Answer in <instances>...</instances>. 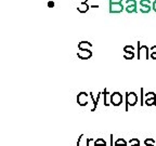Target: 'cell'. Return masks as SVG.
Masks as SVG:
<instances>
[{
	"mask_svg": "<svg viewBox=\"0 0 156 146\" xmlns=\"http://www.w3.org/2000/svg\"><path fill=\"white\" fill-rule=\"evenodd\" d=\"M145 146H155V141L153 139H147L145 140Z\"/></svg>",
	"mask_w": 156,
	"mask_h": 146,
	"instance_id": "14",
	"label": "cell"
},
{
	"mask_svg": "<svg viewBox=\"0 0 156 146\" xmlns=\"http://www.w3.org/2000/svg\"><path fill=\"white\" fill-rule=\"evenodd\" d=\"M110 3H122V0H110Z\"/></svg>",
	"mask_w": 156,
	"mask_h": 146,
	"instance_id": "21",
	"label": "cell"
},
{
	"mask_svg": "<svg viewBox=\"0 0 156 146\" xmlns=\"http://www.w3.org/2000/svg\"><path fill=\"white\" fill-rule=\"evenodd\" d=\"M138 49H139V51H138V58H145V60H147V57H149V49H147V47L145 46H141L140 47V44H138Z\"/></svg>",
	"mask_w": 156,
	"mask_h": 146,
	"instance_id": "2",
	"label": "cell"
},
{
	"mask_svg": "<svg viewBox=\"0 0 156 146\" xmlns=\"http://www.w3.org/2000/svg\"><path fill=\"white\" fill-rule=\"evenodd\" d=\"M138 102V96L134 92H128L127 93V103L130 106L136 105V103Z\"/></svg>",
	"mask_w": 156,
	"mask_h": 146,
	"instance_id": "5",
	"label": "cell"
},
{
	"mask_svg": "<svg viewBox=\"0 0 156 146\" xmlns=\"http://www.w3.org/2000/svg\"><path fill=\"white\" fill-rule=\"evenodd\" d=\"M122 102V96L119 92H114L111 95V103L114 106H119Z\"/></svg>",
	"mask_w": 156,
	"mask_h": 146,
	"instance_id": "1",
	"label": "cell"
},
{
	"mask_svg": "<svg viewBox=\"0 0 156 146\" xmlns=\"http://www.w3.org/2000/svg\"><path fill=\"white\" fill-rule=\"evenodd\" d=\"M115 146H127V143L124 139H118L115 142Z\"/></svg>",
	"mask_w": 156,
	"mask_h": 146,
	"instance_id": "10",
	"label": "cell"
},
{
	"mask_svg": "<svg viewBox=\"0 0 156 146\" xmlns=\"http://www.w3.org/2000/svg\"><path fill=\"white\" fill-rule=\"evenodd\" d=\"M80 1H81V3H87L88 0H80Z\"/></svg>",
	"mask_w": 156,
	"mask_h": 146,
	"instance_id": "24",
	"label": "cell"
},
{
	"mask_svg": "<svg viewBox=\"0 0 156 146\" xmlns=\"http://www.w3.org/2000/svg\"><path fill=\"white\" fill-rule=\"evenodd\" d=\"M130 146H140V142L138 139L130 140Z\"/></svg>",
	"mask_w": 156,
	"mask_h": 146,
	"instance_id": "15",
	"label": "cell"
},
{
	"mask_svg": "<svg viewBox=\"0 0 156 146\" xmlns=\"http://www.w3.org/2000/svg\"><path fill=\"white\" fill-rule=\"evenodd\" d=\"M48 5H49V7H53V5H54V3H53V2H51V1H50V2H48Z\"/></svg>",
	"mask_w": 156,
	"mask_h": 146,
	"instance_id": "23",
	"label": "cell"
},
{
	"mask_svg": "<svg viewBox=\"0 0 156 146\" xmlns=\"http://www.w3.org/2000/svg\"><path fill=\"white\" fill-rule=\"evenodd\" d=\"M91 48V43L88 41H81L78 44V49L79 50H86V49H90Z\"/></svg>",
	"mask_w": 156,
	"mask_h": 146,
	"instance_id": "7",
	"label": "cell"
},
{
	"mask_svg": "<svg viewBox=\"0 0 156 146\" xmlns=\"http://www.w3.org/2000/svg\"><path fill=\"white\" fill-rule=\"evenodd\" d=\"M124 10L122 3H110V13H120Z\"/></svg>",
	"mask_w": 156,
	"mask_h": 146,
	"instance_id": "3",
	"label": "cell"
},
{
	"mask_svg": "<svg viewBox=\"0 0 156 146\" xmlns=\"http://www.w3.org/2000/svg\"><path fill=\"white\" fill-rule=\"evenodd\" d=\"M124 51L125 52H133L134 49H133V47H131V46H126L124 48Z\"/></svg>",
	"mask_w": 156,
	"mask_h": 146,
	"instance_id": "19",
	"label": "cell"
},
{
	"mask_svg": "<svg viewBox=\"0 0 156 146\" xmlns=\"http://www.w3.org/2000/svg\"><path fill=\"white\" fill-rule=\"evenodd\" d=\"M78 57L81 60H88L92 56V52L90 51V49H86V50H79L77 53Z\"/></svg>",
	"mask_w": 156,
	"mask_h": 146,
	"instance_id": "4",
	"label": "cell"
},
{
	"mask_svg": "<svg viewBox=\"0 0 156 146\" xmlns=\"http://www.w3.org/2000/svg\"><path fill=\"white\" fill-rule=\"evenodd\" d=\"M151 5V1L150 0H140V5L144 7V5Z\"/></svg>",
	"mask_w": 156,
	"mask_h": 146,
	"instance_id": "18",
	"label": "cell"
},
{
	"mask_svg": "<svg viewBox=\"0 0 156 146\" xmlns=\"http://www.w3.org/2000/svg\"><path fill=\"white\" fill-rule=\"evenodd\" d=\"M126 11L128 13H134L136 12V5H127Z\"/></svg>",
	"mask_w": 156,
	"mask_h": 146,
	"instance_id": "9",
	"label": "cell"
},
{
	"mask_svg": "<svg viewBox=\"0 0 156 146\" xmlns=\"http://www.w3.org/2000/svg\"><path fill=\"white\" fill-rule=\"evenodd\" d=\"M94 146H106V143L103 139H98L95 141V145Z\"/></svg>",
	"mask_w": 156,
	"mask_h": 146,
	"instance_id": "11",
	"label": "cell"
},
{
	"mask_svg": "<svg viewBox=\"0 0 156 146\" xmlns=\"http://www.w3.org/2000/svg\"><path fill=\"white\" fill-rule=\"evenodd\" d=\"M146 100L145 101H151V100H155V93L153 92H149L146 93Z\"/></svg>",
	"mask_w": 156,
	"mask_h": 146,
	"instance_id": "12",
	"label": "cell"
},
{
	"mask_svg": "<svg viewBox=\"0 0 156 146\" xmlns=\"http://www.w3.org/2000/svg\"><path fill=\"white\" fill-rule=\"evenodd\" d=\"M127 5H136V0H127Z\"/></svg>",
	"mask_w": 156,
	"mask_h": 146,
	"instance_id": "20",
	"label": "cell"
},
{
	"mask_svg": "<svg viewBox=\"0 0 156 146\" xmlns=\"http://www.w3.org/2000/svg\"><path fill=\"white\" fill-rule=\"evenodd\" d=\"M152 8H153V10L156 12V0L153 2V5H152Z\"/></svg>",
	"mask_w": 156,
	"mask_h": 146,
	"instance_id": "22",
	"label": "cell"
},
{
	"mask_svg": "<svg viewBox=\"0 0 156 146\" xmlns=\"http://www.w3.org/2000/svg\"><path fill=\"white\" fill-rule=\"evenodd\" d=\"M133 56H134L133 52H125V57L127 60H131V58H133Z\"/></svg>",
	"mask_w": 156,
	"mask_h": 146,
	"instance_id": "17",
	"label": "cell"
},
{
	"mask_svg": "<svg viewBox=\"0 0 156 146\" xmlns=\"http://www.w3.org/2000/svg\"><path fill=\"white\" fill-rule=\"evenodd\" d=\"M77 102L79 103L80 105H86L87 104V93H85V92H81L80 94L78 95V97H77Z\"/></svg>",
	"mask_w": 156,
	"mask_h": 146,
	"instance_id": "6",
	"label": "cell"
},
{
	"mask_svg": "<svg viewBox=\"0 0 156 146\" xmlns=\"http://www.w3.org/2000/svg\"><path fill=\"white\" fill-rule=\"evenodd\" d=\"M151 57L153 58V60H156V46L151 48Z\"/></svg>",
	"mask_w": 156,
	"mask_h": 146,
	"instance_id": "16",
	"label": "cell"
},
{
	"mask_svg": "<svg viewBox=\"0 0 156 146\" xmlns=\"http://www.w3.org/2000/svg\"><path fill=\"white\" fill-rule=\"evenodd\" d=\"M140 11L142 13H149L151 11V7L150 5H144V7H141L140 8Z\"/></svg>",
	"mask_w": 156,
	"mask_h": 146,
	"instance_id": "13",
	"label": "cell"
},
{
	"mask_svg": "<svg viewBox=\"0 0 156 146\" xmlns=\"http://www.w3.org/2000/svg\"><path fill=\"white\" fill-rule=\"evenodd\" d=\"M89 8H90V7H89L87 3H81V5L77 8V10L80 13H85V12H87L88 10H89Z\"/></svg>",
	"mask_w": 156,
	"mask_h": 146,
	"instance_id": "8",
	"label": "cell"
}]
</instances>
